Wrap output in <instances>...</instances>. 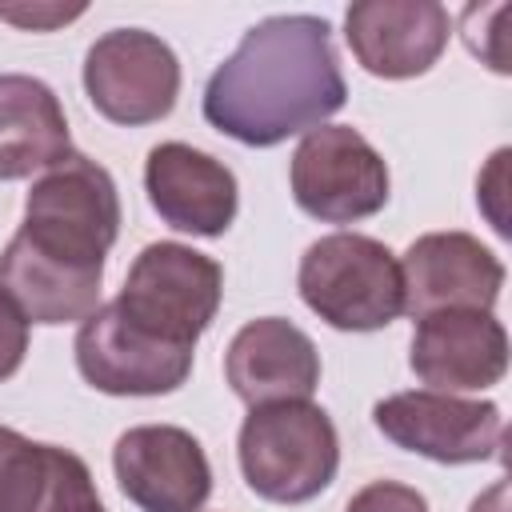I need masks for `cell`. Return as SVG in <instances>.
<instances>
[{
    "instance_id": "e0dca14e",
    "label": "cell",
    "mask_w": 512,
    "mask_h": 512,
    "mask_svg": "<svg viewBox=\"0 0 512 512\" xmlns=\"http://www.w3.org/2000/svg\"><path fill=\"white\" fill-rule=\"evenodd\" d=\"M68 152V120L56 92L20 72L0 76V180L48 172Z\"/></svg>"
},
{
    "instance_id": "9a60e30c",
    "label": "cell",
    "mask_w": 512,
    "mask_h": 512,
    "mask_svg": "<svg viewBox=\"0 0 512 512\" xmlns=\"http://www.w3.org/2000/svg\"><path fill=\"white\" fill-rule=\"evenodd\" d=\"M144 188L160 220L176 232L220 236L236 220V176L192 144H156L144 164Z\"/></svg>"
},
{
    "instance_id": "9c48e42d",
    "label": "cell",
    "mask_w": 512,
    "mask_h": 512,
    "mask_svg": "<svg viewBox=\"0 0 512 512\" xmlns=\"http://www.w3.org/2000/svg\"><path fill=\"white\" fill-rule=\"evenodd\" d=\"M192 352L128 324L116 304H100L76 332L80 376L108 396H164L192 372Z\"/></svg>"
},
{
    "instance_id": "5b68a950",
    "label": "cell",
    "mask_w": 512,
    "mask_h": 512,
    "mask_svg": "<svg viewBox=\"0 0 512 512\" xmlns=\"http://www.w3.org/2000/svg\"><path fill=\"white\" fill-rule=\"evenodd\" d=\"M220 292H224V272L212 256L188 244L160 240L136 256L112 304L128 324L144 328L148 336L180 348H196L200 332L212 324L220 308Z\"/></svg>"
},
{
    "instance_id": "ba28073f",
    "label": "cell",
    "mask_w": 512,
    "mask_h": 512,
    "mask_svg": "<svg viewBox=\"0 0 512 512\" xmlns=\"http://www.w3.org/2000/svg\"><path fill=\"white\" fill-rule=\"evenodd\" d=\"M376 428L436 464H476L504 448V416L492 400H464L452 392H396L372 408Z\"/></svg>"
},
{
    "instance_id": "7a4b0ae2",
    "label": "cell",
    "mask_w": 512,
    "mask_h": 512,
    "mask_svg": "<svg viewBox=\"0 0 512 512\" xmlns=\"http://www.w3.org/2000/svg\"><path fill=\"white\" fill-rule=\"evenodd\" d=\"M236 448L248 488L272 504H304L320 496L340 464L336 428L328 412L308 400L252 408Z\"/></svg>"
},
{
    "instance_id": "7402d4cb",
    "label": "cell",
    "mask_w": 512,
    "mask_h": 512,
    "mask_svg": "<svg viewBox=\"0 0 512 512\" xmlns=\"http://www.w3.org/2000/svg\"><path fill=\"white\" fill-rule=\"evenodd\" d=\"M84 8H0V20H12L20 28H48V24H60V20H72L80 16Z\"/></svg>"
},
{
    "instance_id": "30bf717a",
    "label": "cell",
    "mask_w": 512,
    "mask_h": 512,
    "mask_svg": "<svg viewBox=\"0 0 512 512\" xmlns=\"http://www.w3.org/2000/svg\"><path fill=\"white\" fill-rule=\"evenodd\" d=\"M120 492L140 512H200L212 492V468L200 440L172 424L128 428L112 448Z\"/></svg>"
},
{
    "instance_id": "7c38bea8",
    "label": "cell",
    "mask_w": 512,
    "mask_h": 512,
    "mask_svg": "<svg viewBox=\"0 0 512 512\" xmlns=\"http://www.w3.org/2000/svg\"><path fill=\"white\" fill-rule=\"evenodd\" d=\"M408 364L432 392H480L508 368V332L492 312H428L416 320Z\"/></svg>"
},
{
    "instance_id": "277c9868",
    "label": "cell",
    "mask_w": 512,
    "mask_h": 512,
    "mask_svg": "<svg viewBox=\"0 0 512 512\" xmlns=\"http://www.w3.org/2000/svg\"><path fill=\"white\" fill-rule=\"evenodd\" d=\"M116 232H120L116 184L88 156L68 152L32 184L24 200L20 236L56 260L80 268H104Z\"/></svg>"
},
{
    "instance_id": "8992f818",
    "label": "cell",
    "mask_w": 512,
    "mask_h": 512,
    "mask_svg": "<svg viewBox=\"0 0 512 512\" xmlns=\"http://www.w3.org/2000/svg\"><path fill=\"white\" fill-rule=\"evenodd\" d=\"M292 196L324 224H352L388 204V168L356 128L320 124L292 152Z\"/></svg>"
},
{
    "instance_id": "4fadbf2b",
    "label": "cell",
    "mask_w": 512,
    "mask_h": 512,
    "mask_svg": "<svg viewBox=\"0 0 512 512\" xmlns=\"http://www.w3.org/2000/svg\"><path fill=\"white\" fill-rule=\"evenodd\" d=\"M344 28L364 72L408 80L440 60L452 20L432 0H364L348 8Z\"/></svg>"
},
{
    "instance_id": "3957f363",
    "label": "cell",
    "mask_w": 512,
    "mask_h": 512,
    "mask_svg": "<svg viewBox=\"0 0 512 512\" xmlns=\"http://www.w3.org/2000/svg\"><path fill=\"white\" fill-rule=\"evenodd\" d=\"M304 304L340 332H376L404 312V276L388 244L360 232H332L300 260Z\"/></svg>"
},
{
    "instance_id": "44dd1931",
    "label": "cell",
    "mask_w": 512,
    "mask_h": 512,
    "mask_svg": "<svg viewBox=\"0 0 512 512\" xmlns=\"http://www.w3.org/2000/svg\"><path fill=\"white\" fill-rule=\"evenodd\" d=\"M28 352V320L24 312L0 292V380H8Z\"/></svg>"
},
{
    "instance_id": "ffe728a7",
    "label": "cell",
    "mask_w": 512,
    "mask_h": 512,
    "mask_svg": "<svg viewBox=\"0 0 512 512\" xmlns=\"http://www.w3.org/2000/svg\"><path fill=\"white\" fill-rule=\"evenodd\" d=\"M344 512H428V500L408 488V484H396V480H372L364 484Z\"/></svg>"
},
{
    "instance_id": "52a82bcc",
    "label": "cell",
    "mask_w": 512,
    "mask_h": 512,
    "mask_svg": "<svg viewBox=\"0 0 512 512\" xmlns=\"http://www.w3.org/2000/svg\"><path fill=\"white\" fill-rule=\"evenodd\" d=\"M84 88L92 108L112 124H152L180 96V60L160 36L116 28L88 48Z\"/></svg>"
},
{
    "instance_id": "5bb4252c",
    "label": "cell",
    "mask_w": 512,
    "mask_h": 512,
    "mask_svg": "<svg viewBox=\"0 0 512 512\" xmlns=\"http://www.w3.org/2000/svg\"><path fill=\"white\" fill-rule=\"evenodd\" d=\"M224 376L248 408L308 400L320 384V356L296 324L260 316L232 336L224 352Z\"/></svg>"
},
{
    "instance_id": "d6986e66",
    "label": "cell",
    "mask_w": 512,
    "mask_h": 512,
    "mask_svg": "<svg viewBox=\"0 0 512 512\" xmlns=\"http://www.w3.org/2000/svg\"><path fill=\"white\" fill-rule=\"evenodd\" d=\"M36 512H104V504L96 496V484H92V472L76 452L56 448L52 484H48V496Z\"/></svg>"
},
{
    "instance_id": "2e32d148",
    "label": "cell",
    "mask_w": 512,
    "mask_h": 512,
    "mask_svg": "<svg viewBox=\"0 0 512 512\" xmlns=\"http://www.w3.org/2000/svg\"><path fill=\"white\" fill-rule=\"evenodd\" d=\"M104 268H80L32 248L20 232L0 252V292L32 324H72L88 320L100 304Z\"/></svg>"
},
{
    "instance_id": "ac0fdd59",
    "label": "cell",
    "mask_w": 512,
    "mask_h": 512,
    "mask_svg": "<svg viewBox=\"0 0 512 512\" xmlns=\"http://www.w3.org/2000/svg\"><path fill=\"white\" fill-rule=\"evenodd\" d=\"M52 480V444L0 428V512H36Z\"/></svg>"
},
{
    "instance_id": "6da1fadb",
    "label": "cell",
    "mask_w": 512,
    "mask_h": 512,
    "mask_svg": "<svg viewBox=\"0 0 512 512\" xmlns=\"http://www.w3.org/2000/svg\"><path fill=\"white\" fill-rule=\"evenodd\" d=\"M348 84L320 16H268L204 88V120L248 148H272L320 128L344 108Z\"/></svg>"
},
{
    "instance_id": "8fae6325",
    "label": "cell",
    "mask_w": 512,
    "mask_h": 512,
    "mask_svg": "<svg viewBox=\"0 0 512 512\" xmlns=\"http://www.w3.org/2000/svg\"><path fill=\"white\" fill-rule=\"evenodd\" d=\"M400 276L404 312L416 320L448 308L492 312L504 284V264L468 232H428L404 252Z\"/></svg>"
}]
</instances>
